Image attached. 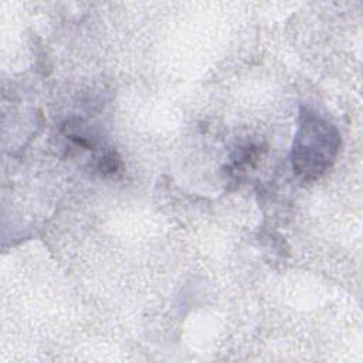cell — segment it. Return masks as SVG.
<instances>
[{"label":"cell","mask_w":363,"mask_h":363,"mask_svg":"<svg viewBox=\"0 0 363 363\" xmlns=\"http://www.w3.org/2000/svg\"><path fill=\"white\" fill-rule=\"evenodd\" d=\"M340 149L337 129L315 112L302 111L292 145V169L303 182H313L333 164Z\"/></svg>","instance_id":"6da1fadb"}]
</instances>
